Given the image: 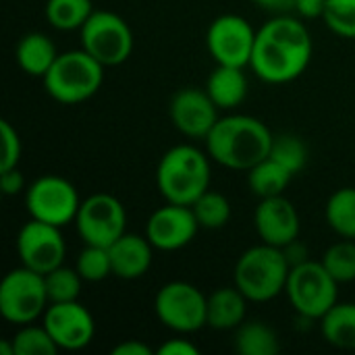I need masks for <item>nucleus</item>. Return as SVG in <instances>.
<instances>
[{
  "instance_id": "obj_9",
  "label": "nucleus",
  "mask_w": 355,
  "mask_h": 355,
  "mask_svg": "<svg viewBox=\"0 0 355 355\" xmlns=\"http://www.w3.org/2000/svg\"><path fill=\"white\" fill-rule=\"evenodd\" d=\"M79 33L81 48L104 67L123 64L133 52V31L116 12L94 10Z\"/></svg>"
},
{
  "instance_id": "obj_12",
  "label": "nucleus",
  "mask_w": 355,
  "mask_h": 355,
  "mask_svg": "<svg viewBox=\"0 0 355 355\" xmlns=\"http://www.w3.org/2000/svg\"><path fill=\"white\" fill-rule=\"evenodd\" d=\"M256 33L258 31L243 17L220 15L208 27L206 46L216 64L245 69L252 62Z\"/></svg>"
},
{
  "instance_id": "obj_11",
  "label": "nucleus",
  "mask_w": 355,
  "mask_h": 355,
  "mask_svg": "<svg viewBox=\"0 0 355 355\" xmlns=\"http://www.w3.org/2000/svg\"><path fill=\"white\" fill-rule=\"evenodd\" d=\"M75 227L83 243L110 248L121 235L127 233L125 206L110 193H94L81 202L75 216Z\"/></svg>"
},
{
  "instance_id": "obj_24",
  "label": "nucleus",
  "mask_w": 355,
  "mask_h": 355,
  "mask_svg": "<svg viewBox=\"0 0 355 355\" xmlns=\"http://www.w3.org/2000/svg\"><path fill=\"white\" fill-rule=\"evenodd\" d=\"M235 331V349L241 355H277L281 352L277 333L260 320L243 322Z\"/></svg>"
},
{
  "instance_id": "obj_38",
  "label": "nucleus",
  "mask_w": 355,
  "mask_h": 355,
  "mask_svg": "<svg viewBox=\"0 0 355 355\" xmlns=\"http://www.w3.org/2000/svg\"><path fill=\"white\" fill-rule=\"evenodd\" d=\"M281 250L285 252V258H287L289 266H297V264L310 260V258H308V248H306L300 239L291 241L289 245H285V248H281Z\"/></svg>"
},
{
  "instance_id": "obj_32",
  "label": "nucleus",
  "mask_w": 355,
  "mask_h": 355,
  "mask_svg": "<svg viewBox=\"0 0 355 355\" xmlns=\"http://www.w3.org/2000/svg\"><path fill=\"white\" fill-rule=\"evenodd\" d=\"M268 156L279 160L283 166H287L295 175V173L304 171V166L308 162V148H306L304 139L297 135H291V133L275 135Z\"/></svg>"
},
{
  "instance_id": "obj_22",
  "label": "nucleus",
  "mask_w": 355,
  "mask_h": 355,
  "mask_svg": "<svg viewBox=\"0 0 355 355\" xmlns=\"http://www.w3.org/2000/svg\"><path fill=\"white\" fill-rule=\"evenodd\" d=\"M291 179H293V173L287 166H283L279 160H275L272 156H266L264 160H260L248 171V185L260 200L283 196Z\"/></svg>"
},
{
  "instance_id": "obj_2",
  "label": "nucleus",
  "mask_w": 355,
  "mask_h": 355,
  "mask_svg": "<svg viewBox=\"0 0 355 355\" xmlns=\"http://www.w3.org/2000/svg\"><path fill=\"white\" fill-rule=\"evenodd\" d=\"M272 131L256 116L231 114L218 119L206 137L208 156L233 171H250L270 154Z\"/></svg>"
},
{
  "instance_id": "obj_6",
  "label": "nucleus",
  "mask_w": 355,
  "mask_h": 355,
  "mask_svg": "<svg viewBox=\"0 0 355 355\" xmlns=\"http://www.w3.org/2000/svg\"><path fill=\"white\" fill-rule=\"evenodd\" d=\"M285 293L293 310L306 320H320L339 300V283L322 262L306 260L291 266Z\"/></svg>"
},
{
  "instance_id": "obj_21",
  "label": "nucleus",
  "mask_w": 355,
  "mask_h": 355,
  "mask_svg": "<svg viewBox=\"0 0 355 355\" xmlns=\"http://www.w3.org/2000/svg\"><path fill=\"white\" fill-rule=\"evenodd\" d=\"M15 56H17L19 67L27 75L44 77L48 73V69L54 64L58 52H56V46L52 44V40L46 33L31 31V33H25L19 40Z\"/></svg>"
},
{
  "instance_id": "obj_27",
  "label": "nucleus",
  "mask_w": 355,
  "mask_h": 355,
  "mask_svg": "<svg viewBox=\"0 0 355 355\" xmlns=\"http://www.w3.org/2000/svg\"><path fill=\"white\" fill-rule=\"evenodd\" d=\"M191 210L200 223V229H208V231H216L227 227V223L231 220V202L218 193V191H204L193 204Z\"/></svg>"
},
{
  "instance_id": "obj_5",
  "label": "nucleus",
  "mask_w": 355,
  "mask_h": 355,
  "mask_svg": "<svg viewBox=\"0 0 355 355\" xmlns=\"http://www.w3.org/2000/svg\"><path fill=\"white\" fill-rule=\"evenodd\" d=\"M50 98L60 104H79L89 100L104 81V64L92 54L81 50H69L56 56L54 64L42 77Z\"/></svg>"
},
{
  "instance_id": "obj_16",
  "label": "nucleus",
  "mask_w": 355,
  "mask_h": 355,
  "mask_svg": "<svg viewBox=\"0 0 355 355\" xmlns=\"http://www.w3.org/2000/svg\"><path fill=\"white\" fill-rule=\"evenodd\" d=\"M218 106L212 102L206 89L183 87L171 100V121L179 133L200 139L208 137L218 121Z\"/></svg>"
},
{
  "instance_id": "obj_15",
  "label": "nucleus",
  "mask_w": 355,
  "mask_h": 355,
  "mask_svg": "<svg viewBox=\"0 0 355 355\" xmlns=\"http://www.w3.org/2000/svg\"><path fill=\"white\" fill-rule=\"evenodd\" d=\"M200 229L191 206L171 204L152 212L146 225V237L160 252H177L189 245Z\"/></svg>"
},
{
  "instance_id": "obj_13",
  "label": "nucleus",
  "mask_w": 355,
  "mask_h": 355,
  "mask_svg": "<svg viewBox=\"0 0 355 355\" xmlns=\"http://www.w3.org/2000/svg\"><path fill=\"white\" fill-rule=\"evenodd\" d=\"M17 256L21 266L40 275H48L50 270L62 266L67 243L62 239L60 227L31 218L17 235Z\"/></svg>"
},
{
  "instance_id": "obj_23",
  "label": "nucleus",
  "mask_w": 355,
  "mask_h": 355,
  "mask_svg": "<svg viewBox=\"0 0 355 355\" xmlns=\"http://www.w3.org/2000/svg\"><path fill=\"white\" fill-rule=\"evenodd\" d=\"M324 341L339 349H355V304H335L320 318Z\"/></svg>"
},
{
  "instance_id": "obj_33",
  "label": "nucleus",
  "mask_w": 355,
  "mask_h": 355,
  "mask_svg": "<svg viewBox=\"0 0 355 355\" xmlns=\"http://www.w3.org/2000/svg\"><path fill=\"white\" fill-rule=\"evenodd\" d=\"M322 19L333 33L355 40V0H327Z\"/></svg>"
},
{
  "instance_id": "obj_36",
  "label": "nucleus",
  "mask_w": 355,
  "mask_h": 355,
  "mask_svg": "<svg viewBox=\"0 0 355 355\" xmlns=\"http://www.w3.org/2000/svg\"><path fill=\"white\" fill-rule=\"evenodd\" d=\"M156 354L158 355H198L200 354V349H198L191 341H187V339H171V341L162 343V345L156 349Z\"/></svg>"
},
{
  "instance_id": "obj_40",
  "label": "nucleus",
  "mask_w": 355,
  "mask_h": 355,
  "mask_svg": "<svg viewBox=\"0 0 355 355\" xmlns=\"http://www.w3.org/2000/svg\"><path fill=\"white\" fill-rule=\"evenodd\" d=\"M260 8L275 12V15H287L295 8V0H254Z\"/></svg>"
},
{
  "instance_id": "obj_35",
  "label": "nucleus",
  "mask_w": 355,
  "mask_h": 355,
  "mask_svg": "<svg viewBox=\"0 0 355 355\" xmlns=\"http://www.w3.org/2000/svg\"><path fill=\"white\" fill-rule=\"evenodd\" d=\"M0 187H2V193H4V196H17V193H21L23 189H27V187H25V177H23V173L19 171V166L0 173Z\"/></svg>"
},
{
  "instance_id": "obj_8",
  "label": "nucleus",
  "mask_w": 355,
  "mask_h": 355,
  "mask_svg": "<svg viewBox=\"0 0 355 355\" xmlns=\"http://www.w3.org/2000/svg\"><path fill=\"white\" fill-rule=\"evenodd\" d=\"M48 306L44 275L25 266L4 275L0 283V314L4 320L23 327L44 316Z\"/></svg>"
},
{
  "instance_id": "obj_29",
  "label": "nucleus",
  "mask_w": 355,
  "mask_h": 355,
  "mask_svg": "<svg viewBox=\"0 0 355 355\" xmlns=\"http://www.w3.org/2000/svg\"><path fill=\"white\" fill-rule=\"evenodd\" d=\"M10 341L15 347V355H56L60 352L44 324L42 327H33V322L23 324Z\"/></svg>"
},
{
  "instance_id": "obj_28",
  "label": "nucleus",
  "mask_w": 355,
  "mask_h": 355,
  "mask_svg": "<svg viewBox=\"0 0 355 355\" xmlns=\"http://www.w3.org/2000/svg\"><path fill=\"white\" fill-rule=\"evenodd\" d=\"M46 293L50 304H64V302H77L81 295V285L85 283L83 277L77 272V268L58 266L44 275Z\"/></svg>"
},
{
  "instance_id": "obj_17",
  "label": "nucleus",
  "mask_w": 355,
  "mask_h": 355,
  "mask_svg": "<svg viewBox=\"0 0 355 355\" xmlns=\"http://www.w3.org/2000/svg\"><path fill=\"white\" fill-rule=\"evenodd\" d=\"M256 233L262 243L285 248L300 237V214L285 196L262 198L254 214Z\"/></svg>"
},
{
  "instance_id": "obj_3",
  "label": "nucleus",
  "mask_w": 355,
  "mask_h": 355,
  "mask_svg": "<svg viewBox=\"0 0 355 355\" xmlns=\"http://www.w3.org/2000/svg\"><path fill=\"white\" fill-rule=\"evenodd\" d=\"M160 196L171 204L191 206L210 189V160L196 146L181 144L164 152L156 168Z\"/></svg>"
},
{
  "instance_id": "obj_30",
  "label": "nucleus",
  "mask_w": 355,
  "mask_h": 355,
  "mask_svg": "<svg viewBox=\"0 0 355 355\" xmlns=\"http://www.w3.org/2000/svg\"><path fill=\"white\" fill-rule=\"evenodd\" d=\"M320 262L339 285L355 281V239H341L333 243Z\"/></svg>"
},
{
  "instance_id": "obj_26",
  "label": "nucleus",
  "mask_w": 355,
  "mask_h": 355,
  "mask_svg": "<svg viewBox=\"0 0 355 355\" xmlns=\"http://www.w3.org/2000/svg\"><path fill=\"white\" fill-rule=\"evenodd\" d=\"M92 0H48L46 19L54 29L73 31L81 29L83 23L92 17Z\"/></svg>"
},
{
  "instance_id": "obj_1",
  "label": "nucleus",
  "mask_w": 355,
  "mask_h": 355,
  "mask_svg": "<svg viewBox=\"0 0 355 355\" xmlns=\"http://www.w3.org/2000/svg\"><path fill=\"white\" fill-rule=\"evenodd\" d=\"M314 44L308 27L289 15H277L256 33L252 71L266 83L295 81L312 60Z\"/></svg>"
},
{
  "instance_id": "obj_39",
  "label": "nucleus",
  "mask_w": 355,
  "mask_h": 355,
  "mask_svg": "<svg viewBox=\"0 0 355 355\" xmlns=\"http://www.w3.org/2000/svg\"><path fill=\"white\" fill-rule=\"evenodd\" d=\"M112 355H152L150 345L141 343V341H123L119 345L112 347Z\"/></svg>"
},
{
  "instance_id": "obj_25",
  "label": "nucleus",
  "mask_w": 355,
  "mask_h": 355,
  "mask_svg": "<svg viewBox=\"0 0 355 355\" xmlns=\"http://www.w3.org/2000/svg\"><path fill=\"white\" fill-rule=\"evenodd\" d=\"M324 218L341 239H355V187H341L329 198Z\"/></svg>"
},
{
  "instance_id": "obj_18",
  "label": "nucleus",
  "mask_w": 355,
  "mask_h": 355,
  "mask_svg": "<svg viewBox=\"0 0 355 355\" xmlns=\"http://www.w3.org/2000/svg\"><path fill=\"white\" fill-rule=\"evenodd\" d=\"M110 260H112V275L125 281L141 279L154 260V245L146 235H121L110 248Z\"/></svg>"
},
{
  "instance_id": "obj_31",
  "label": "nucleus",
  "mask_w": 355,
  "mask_h": 355,
  "mask_svg": "<svg viewBox=\"0 0 355 355\" xmlns=\"http://www.w3.org/2000/svg\"><path fill=\"white\" fill-rule=\"evenodd\" d=\"M75 268L85 283H100L108 279L112 275V260L108 248L85 243V248L77 256Z\"/></svg>"
},
{
  "instance_id": "obj_20",
  "label": "nucleus",
  "mask_w": 355,
  "mask_h": 355,
  "mask_svg": "<svg viewBox=\"0 0 355 355\" xmlns=\"http://www.w3.org/2000/svg\"><path fill=\"white\" fill-rule=\"evenodd\" d=\"M206 92L220 110L237 108L248 98V77L241 67L218 64L206 81Z\"/></svg>"
},
{
  "instance_id": "obj_19",
  "label": "nucleus",
  "mask_w": 355,
  "mask_h": 355,
  "mask_svg": "<svg viewBox=\"0 0 355 355\" xmlns=\"http://www.w3.org/2000/svg\"><path fill=\"white\" fill-rule=\"evenodd\" d=\"M248 297L237 287H220L208 295V327L214 331H233L245 322Z\"/></svg>"
},
{
  "instance_id": "obj_34",
  "label": "nucleus",
  "mask_w": 355,
  "mask_h": 355,
  "mask_svg": "<svg viewBox=\"0 0 355 355\" xmlns=\"http://www.w3.org/2000/svg\"><path fill=\"white\" fill-rule=\"evenodd\" d=\"M0 137H2V156H0V173H2L19 166L23 146L17 129L8 121H0Z\"/></svg>"
},
{
  "instance_id": "obj_7",
  "label": "nucleus",
  "mask_w": 355,
  "mask_h": 355,
  "mask_svg": "<svg viewBox=\"0 0 355 355\" xmlns=\"http://www.w3.org/2000/svg\"><path fill=\"white\" fill-rule=\"evenodd\" d=\"M158 320L179 335H191L208 327V295L185 281L162 285L154 300Z\"/></svg>"
},
{
  "instance_id": "obj_4",
  "label": "nucleus",
  "mask_w": 355,
  "mask_h": 355,
  "mask_svg": "<svg viewBox=\"0 0 355 355\" xmlns=\"http://www.w3.org/2000/svg\"><path fill=\"white\" fill-rule=\"evenodd\" d=\"M289 262L281 248L260 243L245 250L235 264V287L256 304L270 302L285 291Z\"/></svg>"
},
{
  "instance_id": "obj_14",
  "label": "nucleus",
  "mask_w": 355,
  "mask_h": 355,
  "mask_svg": "<svg viewBox=\"0 0 355 355\" xmlns=\"http://www.w3.org/2000/svg\"><path fill=\"white\" fill-rule=\"evenodd\" d=\"M42 324L48 329L60 352H79L87 347L96 335V322L89 310L77 302L50 304L42 316Z\"/></svg>"
},
{
  "instance_id": "obj_37",
  "label": "nucleus",
  "mask_w": 355,
  "mask_h": 355,
  "mask_svg": "<svg viewBox=\"0 0 355 355\" xmlns=\"http://www.w3.org/2000/svg\"><path fill=\"white\" fill-rule=\"evenodd\" d=\"M327 0H295V12L304 19H322Z\"/></svg>"
},
{
  "instance_id": "obj_10",
  "label": "nucleus",
  "mask_w": 355,
  "mask_h": 355,
  "mask_svg": "<svg viewBox=\"0 0 355 355\" xmlns=\"http://www.w3.org/2000/svg\"><path fill=\"white\" fill-rule=\"evenodd\" d=\"M81 200L71 181L58 175H44L25 189V208L31 218L64 227L75 223Z\"/></svg>"
}]
</instances>
